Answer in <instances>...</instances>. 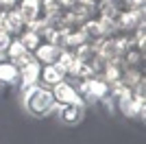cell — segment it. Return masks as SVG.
Here are the masks:
<instances>
[{
  "label": "cell",
  "mask_w": 146,
  "mask_h": 144,
  "mask_svg": "<svg viewBox=\"0 0 146 144\" xmlns=\"http://www.w3.org/2000/svg\"><path fill=\"white\" fill-rule=\"evenodd\" d=\"M13 63H15V68L18 70H22V68H26V66H31L33 61H35V57H33V53H29V50H24L22 55H18L15 59H11Z\"/></svg>",
  "instance_id": "obj_15"
},
{
  "label": "cell",
  "mask_w": 146,
  "mask_h": 144,
  "mask_svg": "<svg viewBox=\"0 0 146 144\" xmlns=\"http://www.w3.org/2000/svg\"><path fill=\"white\" fill-rule=\"evenodd\" d=\"M68 79V72L59 66V63H46V66H39V83L46 85V87H52L59 81Z\"/></svg>",
  "instance_id": "obj_4"
},
{
  "label": "cell",
  "mask_w": 146,
  "mask_h": 144,
  "mask_svg": "<svg viewBox=\"0 0 146 144\" xmlns=\"http://www.w3.org/2000/svg\"><path fill=\"white\" fill-rule=\"evenodd\" d=\"M142 81H146L142 68H124V72H122V77H120V83L127 85V87H133V85L142 83Z\"/></svg>",
  "instance_id": "obj_11"
},
{
  "label": "cell",
  "mask_w": 146,
  "mask_h": 144,
  "mask_svg": "<svg viewBox=\"0 0 146 144\" xmlns=\"http://www.w3.org/2000/svg\"><path fill=\"white\" fill-rule=\"evenodd\" d=\"M39 83V63L37 61H33L31 66L22 68L20 70V77H18V90H24V87H29V85H35Z\"/></svg>",
  "instance_id": "obj_7"
},
{
  "label": "cell",
  "mask_w": 146,
  "mask_h": 144,
  "mask_svg": "<svg viewBox=\"0 0 146 144\" xmlns=\"http://www.w3.org/2000/svg\"><path fill=\"white\" fill-rule=\"evenodd\" d=\"M20 101L24 105V111L31 116V118H48L50 114L57 111V103L52 98V92L50 87L42 83L29 85L24 90H20Z\"/></svg>",
  "instance_id": "obj_1"
},
{
  "label": "cell",
  "mask_w": 146,
  "mask_h": 144,
  "mask_svg": "<svg viewBox=\"0 0 146 144\" xmlns=\"http://www.w3.org/2000/svg\"><path fill=\"white\" fill-rule=\"evenodd\" d=\"M18 77H20V70L15 68V63L9 59L0 61V85H15L18 83Z\"/></svg>",
  "instance_id": "obj_9"
},
{
  "label": "cell",
  "mask_w": 146,
  "mask_h": 144,
  "mask_svg": "<svg viewBox=\"0 0 146 144\" xmlns=\"http://www.w3.org/2000/svg\"><path fill=\"white\" fill-rule=\"evenodd\" d=\"M79 29L83 31V35L87 37V42H90V39H100V37H105L103 26H100V22H98L96 15H94V18H90V20H85Z\"/></svg>",
  "instance_id": "obj_10"
},
{
  "label": "cell",
  "mask_w": 146,
  "mask_h": 144,
  "mask_svg": "<svg viewBox=\"0 0 146 144\" xmlns=\"http://www.w3.org/2000/svg\"><path fill=\"white\" fill-rule=\"evenodd\" d=\"M57 55H59V48L55 44H48V42H39V46L33 50V57L39 66H46V63H55L57 61Z\"/></svg>",
  "instance_id": "obj_6"
},
{
  "label": "cell",
  "mask_w": 146,
  "mask_h": 144,
  "mask_svg": "<svg viewBox=\"0 0 146 144\" xmlns=\"http://www.w3.org/2000/svg\"><path fill=\"white\" fill-rule=\"evenodd\" d=\"M50 92H52V98H55L57 105H83V107H87L70 79H63V81H59L57 85H52Z\"/></svg>",
  "instance_id": "obj_2"
},
{
  "label": "cell",
  "mask_w": 146,
  "mask_h": 144,
  "mask_svg": "<svg viewBox=\"0 0 146 144\" xmlns=\"http://www.w3.org/2000/svg\"><path fill=\"white\" fill-rule=\"evenodd\" d=\"M146 15V9H124V11H120L116 15V22H118V29L120 31H133L137 29L140 24H146L144 20Z\"/></svg>",
  "instance_id": "obj_3"
},
{
  "label": "cell",
  "mask_w": 146,
  "mask_h": 144,
  "mask_svg": "<svg viewBox=\"0 0 146 144\" xmlns=\"http://www.w3.org/2000/svg\"><path fill=\"white\" fill-rule=\"evenodd\" d=\"M15 9H18V13L22 15L24 24L29 26V24L35 22V18L39 15V0H20Z\"/></svg>",
  "instance_id": "obj_8"
},
{
  "label": "cell",
  "mask_w": 146,
  "mask_h": 144,
  "mask_svg": "<svg viewBox=\"0 0 146 144\" xmlns=\"http://www.w3.org/2000/svg\"><path fill=\"white\" fill-rule=\"evenodd\" d=\"M7 59L11 61V59H15L18 55H22L24 53V46H22V42H20L18 37H11V42H9V46H7Z\"/></svg>",
  "instance_id": "obj_13"
},
{
  "label": "cell",
  "mask_w": 146,
  "mask_h": 144,
  "mask_svg": "<svg viewBox=\"0 0 146 144\" xmlns=\"http://www.w3.org/2000/svg\"><path fill=\"white\" fill-rule=\"evenodd\" d=\"M83 42H87V37L83 35L81 29L68 31V48H74V46H79V44H83Z\"/></svg>",
  "instance_id": "obj_14"
},
{
  "label": "cell",
  "mask_w": 146,
  "mask_h": 144,
  "mask_svg": "<svg viewBox=\"0 0 146 144\" xmlns=\"http://www.w3.org/2000/svg\"><path fill=\"white\" fill-rule=\"evenodd\" d=\"M18 39L22 42V46H24V50H29V53H33L37 46H39V35H37L35 31H31V29H24V33H20Z\"/></svg>",
  "instance_id": "obj_12"
},
{
  "label": "cell",
  "mask_w": 146,
  "mask_h": 144,
  "mask_svg": "<svg viewBox=\"0 0 146 144\" xmlns=\"http://www.w3.org/2000/svg\"><path fill=\"white\" fill-rule=\"evenodd\" d=\"M20 0H0V9H5V11H9V9H15L18 7Z\"/></svg>",
  "instance_id": "obj_16"
},
{
  "label": "cell",
  "mask_w": 146,
  "mask_h": 144,
  "mask_svg": "<svg viewBox=\"0 0 146 144\" xmlns=\"http://www.w3.org/2000/svg\"><path fill=\"white\" fill-rule=\"evenodd\" d=\"M57 118L68 127H74L79 125L83 116H85V107L83 105H57Z\"/></svg>",
  "instance_id": "obj_5"
}]
</instances>
